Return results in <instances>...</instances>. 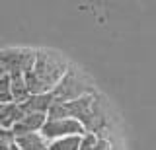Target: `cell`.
I'll use <instances>...</instances> for the list:
<instances>
[{
    "label": "cell",
    "instance_id": "obj_1",
    "mask_svg": "<svg viewBox=\"0 0 156 150\" xmlns=\"http://www.w3.org/2000/svg\"><path fill=\"white\" fill-rule=\"evenodd\" d=\"M68 66H70L68 61L58 51L35 49V59H33L31 68L23 74L29 94H51L65 76Z\"/></svg>",
    "mask_w": 156,
    "mask_h": 150
},
{
    "label": "cell",
    "instance_id": "obj_2",
    "mask_svg": "<svg viewBox=\"0 0 156 150\" xmlns=\"http://www.w3.org/2000/svg\"><path fill=\"white\" fill-rule=\"evenodd\" d=\"M68 115L72 119H76L78 123L84 127L86 133L92 134H100L107 125V117L104 111V103L96 94L84 96V98L76 99V101H68Z\"/></svg>",
    "mask_w": 156,
    "mask_h": 150
},
{
    "label": "cell",
    "instance_id": "obj_3",
    "mask_svg": "<svg viewBox=\"0 0 156 150\" xmlns=\"http://www.w3.org/2000/svg\"><path fill=\"white\" fill-rule=\"evenodd\" d=\"M55 96V99L58 101H76L84 96H90V94H96L92 84L88 82V78L82 74L80 70L68 66V70L65 72V76L61 78V82L55 86V90L51 92Z\"/></svg>",
    "mask_w": 156,
    "mask_h": 150
},
{
    "label": "cell",
    "instance_id": "obj_4",
    "mask_svg": "<svg viewBox=\"0 0 156 150\" xmlns=\"http://www.w3.org/2000/svg\"><path fill=\"white\" fill-rule=\"evenodd\" d=\"M33 59H35V49H26V47H10V49L0 51V65L10 74H26L31 68Z\"/></svg>",
    "mask_w": 156,
    "mask_h": 150
},
{
    "label": "cell",
    "instance_id": "obj_5",
    "mask_svg": "<svg viewBox=\"0 0 156 150\" xmlns=\"http://www.w3.org/2000/svg\"><path fill=\"white\" fill-rule=\"evenodd\" d=\"M41 134L49 140V142H51V140H57V138L74 137V134H78V137H84L86 131H84V127H82L76 119H72V117L58 119V121L47 119V123L43 125V129H41Z\"/></svg>",
    "mask_w": 156,
    "mask_h": 150
},
{
    "label": "cell",
    "instance_id": "obj_6",
    "mask_svg": "<svg viewBox=\"0 0 156 150\" xmlns=\"http://www.w3.org/2000/svg\"><path fill=\"white\" fill-rule=\"evenodd\" d=\"M45 123H47V115H43V113L23 115V117L12 127V134H14V138H16V137H22V134L41 133V129H43V125H45Z\"/></svg>",
    "mask_w": 156,
    "mask_h": 150
},
{
    "label": "cell",
    "instance_id": "obj_7",
    "mask_svg": "<svg viewBox=\"0 0 156 150\" xmlns=\"http://www.w3.org/2000/svg\"><path fill=\"white\" fill-rule=\"evenodd\" d=\"M53 101H55V96L53 94H35V96H29L23 103H20V107H22L23 115H29V113L47 115V111H49Z\"/></svg>",
    "mask_w": 156,
    "mask_h": 150
},
{
    "label": "cell",
    "instance_id": "obj_8",
    "mask_svg": "<svg viewBox=\"0 0 156 150\" xmlns=\"http://www.w3.org/2000/svg\"><path fill=\"white\" fill-rule=\"evenodd\" d=\"M22 117H23V111L20 107V103L10 101V103H4L2 107H0V127L6 129V131H12V127Z\"/></svg>",
    "mask_w": 156,
    "mask_h": 150
},
{
    "label": "cell",
    "instance_id": "obj_9",
    "mask_svg": "<svg viewBox=\"0 0 156 150\" xmlns=\"http://www.w3.org/2000/svg\"><path fill=\"white\" fill-rule=\"evenodd\" d=\"M14 142L20 150H49V140L41 133L22 134V137L14 138Z\"/></svg>",
    "mask_w": 156,
    "mask_h": 150
},
{
    "label": "cell",
    "instance_id": "obj_10",
    "mask_svg": "<svg viewBox=\"0 0 156 150\" xmlns=\"http://www.w3.org/2000/svg\"><path fill=\"white\" fill-rule=\"evenodd\" d=\"M10 92H12V101L14 103H23L29 96L27 84L23 74H10Z\"/></svg>",
    "mask_w": 156,
    "mask_h": 150
},
{
    "label": "cell",
    "instance_id": "obj_11",
    "mask_svg": "<svg viewBox=\"0 0 156 150\" xmlns=\"http://www.w3.org/2000/svg\"><path fill=\"white\" fill-rule=\"evenodd\" d=\"M80 150H113V148H111V142H109V140L104 138L101 134L86 133L84 137H82Z\"/></svg>",
    "mask_w": 156,
    "mask_h": 150
},
{
    "label": "cell",
    "instance_id": "obj_12",
    "mask_svg": "<svg viewBox=\"0 0 156 150\" xmlns=\"http://www.w3.org/2000/svg\"><path fill=\"white\" fill-rule=\"evenodd\" d=\"M82 137H65V138H57L49 142V150H80Z\"/></svg>",
    "mask_w": 156,
    "mask_h": 150
},
{
    "label": "cell",
    "instance_id": "obj_13",
    "mask_svg": "<svg viewBox=\"0 0 156 150\" xmlns=\"http://www.w3.org/2000/svg\"><path fill=\"white\" fill-rule=\"evenodd\" d=\"M70 115H68V107H66V101H58L55 99L51 103V107L47 111V119L51 121H58V119H68Z\"/></svg>",
    "mask_w": 156,
    "mask_h": 150
},
{
    "label": "cell",
    "instance_id": "obj_14",
    "mask_svg": "<svg viewBox=\"0 0 156 150\" xmlns=\"http://www.w3.org/2000/svg\"><path fill=\"white\" fill-rule=\"evenodd\" d=\"M10 101H12V92H10V76L6 74L4 78H0V105Z\"/></svg>",
    "mask_w": 156,
    "mask_h": 150
},
{
    "label": "cell",
    "instance_id": "obj_15",
    "mask_svg": "<svg viewBox=\"0 0 156 150\" xmlns=\"http://www.w3.org/2000/svg\"><path fill=\"white\" fill-rule=\"evenodd\" d=\"M0 140H6V142H14V134L12 131H6L0 127Z\"/></svg>",
    "mask_w": 156,
    "mask_h": 150
},
{
    "label": "cell",
    "instance_id": "obj_16",
    "mask_svg": "<svg viewBox=\"0 0 156 150\" xmlns=\"http://www.w3.org/2000/svg\"><path fill=\"white\" fill-rule=\"evenodd\" d=\"M10 144H12V142H6V140H0V150H10Z\"/></svg>",
    "mask_w": 156,
    "mask_h": 150
},
{
    "label": "cell",
    "instance_id": "obj_17",
    "mask_svg": "<svg viewBox=\"0 0 156 150\" xmlns=\"http://www.w3.org/2000/svg\"><path fill=\"white\" fill-rule=\"evenodd\" d=\"M6 74H8V72L4 70V66H2V65H0V78H4V76H6Z\"/></svg>",
    "mask_w": 156,
    "mask_h": 150
},
{
    "label": "cell",
    "instance_id": "obj_18",
    "mask_svg": "<svg viewBox=\"0 0 156 150\" xmlns=\"http://www.w3.org/2000/svg\"><path fill=\"white\" fill-rule=\"evenodd\" d=\"M10 150H20V148L16 146V142H12V144H10Z\"/></svg>",
    "mask_w": 156,
    "mask_h": 150
}]
</instances>
